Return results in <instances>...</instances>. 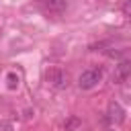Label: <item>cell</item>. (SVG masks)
Listing matches in <instances>:
<instances>
[{
    "label": "cell",
    "mask_w": 131,
    "mask_h": 131,
    "mask_svg": "<svg viewBox=\"0 0 131 131\" xmlns=\"http://www.w3.org/2000/svg\"><path fill=\"white\" fill-rule=\"evenodd\" d=\"M100 80H102V70H100V68H88V70H84V72L80 74L78 86H80L82 90H92Z\"/></svg>",
    "instance_id": "obj_1"
},
{
    "label": "cell",
    "mask_w": 131,
    "mask_h": 131,
    "mask_svg": "<svg viewBox=\"0 0 131 131\" xmlns=\"http://www.w3.org/2000/svg\"><path fill=\"white\" fill-rule=\"evenodd\" d=\"M45 78H47V84L53 86L55 90H63V88H68V84H70V76H68V72L61 70V68H51V70H47Z\"/></svg>",
    "instance_id": "obj_2"
},
{
    "label": "cell",
    "mask_w": 131,
    "mask_h": 131,
    "mask_svg": "<svg viewBox=\"0 0 131 131\" xmlns=\"http://www.w3.org/2000/svg\"><path fill=\"white\" fill-rule=\"evenodd\" d=\"M131 76V61L129 59H123L115 66V72H113V82L115 84H123L127 78Z\"/></svg>",
    "instance_id": "obj_3"
},
{
    "label": "cell",
    "mask_w": 131,
    "mask_h": 131,
    "mask_svg": "<svg viewBox=\"0 0 131 131\" xmlns=\"http://www.w3.org/2000/svg\"><path fill=\"white\" fill-rule=\"evenodd\" d=\"M37 4L45 12H53V14H59L68 8V0H37Z\"/></svg>",
    "instance_id": "obj_4"
},
{
    "label": "cell",
    "mask_w": 131,
    "mask_h": 131,
    "mask_svg": "<svg viewBox=\"0 0 131 131\" xmlns=\"http://www.w3.org/2000/svg\"><path fill=\"white\" fill-rule=\"evenodd\" d=\"M106 115H108V121H113V123H123L125 121V111L119 102H111Z\"/></svg>",
    "instance_id": "obj_5"
},
{
    "label": "cell",
    "mask_w": 131,
    "mask_h": 131,
    "mask_svg": "<svg viewBox=\"0 0 131 131\" xmlns=\"http://www.w3.org/2000/svg\"><path fill=\"white\" fill-rule=\"evenodd\" d=\"M121 10H123V14H125L127 18H131V0H123Z\"/></svg>",
    "instance_id": "obj_6"
},
{
    "label": "cell",
    "mask_w": 131,
    "mask_h": 131,
    "mask_svg": "<svg viewBox=\"0 0 131 131\" xmlns=\"http://www.w3.org/2000/svg\"><path fill=\"white\" fill-rule=\"evenodd\" d=\"M78 123H80L78 119H70V121H66V123H63V127H66V129L70 131V129H74V127H78Z\"/></svg>",
    "instance_id": "obj_7"
},
{
    "label": "cell",
    "mask_w": 131,
    "mask_h": 131,
    "mask_svg": "<svg viewBox=\"0 0 131 131\" xmlns=\"http://www.w3.org/2000/svg\"><path fill=\"white\" fill-rule=\"evenodd\" d=\"M18 84V76H14V74H8V86L10 88H14Z\"/></svg>",
    "instance_id": "obj_8"
}]
</instances>
